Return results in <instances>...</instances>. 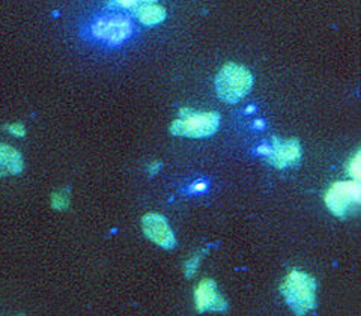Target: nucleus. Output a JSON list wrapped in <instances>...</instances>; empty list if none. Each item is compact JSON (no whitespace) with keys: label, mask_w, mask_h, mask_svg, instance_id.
Wrapping results in <instances>:
<instances>
[{"label":"nucleus","mask_w":361,"mask_h":316,"mask_svg":"<svg viewBox=\"0 0 361 316\" xmlns=\"http://www.w3.org/2000/svg\"><path fill=\"white\" fill-rule=\"evenodd\" d=\"M94 37L110 45L126 42L133 33L131 21L123 16H110L98 18L92 25Z\"/></svg>","instance_id":"6"},{"label":"nucleus","mask_w":361,"mask_h":316,"mask_svg":"<svg viewBox=\"0 0 361 316\" xmlns=\"http://www.w3.org/2000/svg\"><path fill=\"white\" fill-rule=\"evenodd\" d=\"M255 127H256V128H264V127H265V123H264V121H256Z\"/></svg>","instance_id":"18"},{"label":"nucleus","mask_w":361,"mask_h":316,"mask_svg":"<svg viewBox=\"0 0 361 316\" xmlns=\"http://www.w3.org/2000/svg\"><path fill=\"white\" fill-rule=\"evenodd\" d=\"M361 200L360 181H343L331 186L325 195V203L337 217H345L353 205Z\"/></svg>","instance_id":"5"},{"label":"nucleus","mask_w":361,"mask_h":316,"mask_svg":"<svg viewBox=\"0 0 361 316\" xmlns=\"http://www.w3.org/2000/svg\"><path fill=\"white\" fill-rule=\"evenodd\" d=\"M25 160L13 146L0 143V178L14 176L23 172Z\"/></svg>","instance_id":"9"},{"label":"nucleus","mask_w":361,"mask_h":316,"mask_svg":"<svg viewBox=\"0 0 361 316\" xmlns=\"http://www.w3.org/2000/svg\"><path fill=\"white\" fill-rule=\"evenodd\" d=\"M199 262H200V255H196V256L191 257L190 261H187V264H185V267H184V271H185V276H187L188 279H191V277L195 276L196 269H197V267H199Z\"/></svg>","instance_id":"12"},{"label":"nucleus","mask_w":361,"mask_h":316,"mask_svg":"<svg viewBox=\"0 0 361 316\" xmlns=\"http://www.w3.org/2000/svg\"><path fill=\"white\" fill-rule=\"evenodd\" d=\"M207 188H208L207 183H197V184H195L193 187H191V190L196 191V193H202V191H205Z\"/></svg>","instance_id":"16"},{"label":"nucleus","mask_w":361,"mask_h":316,"mask_svg":"<svg viewBox=\"0 0 361 316\" xmlns=\"http://www.w3.org/2000/svg\"><path fill=\"white\" fill-rule=\"evenodd\" d=\"M135 17L145 26L160 25L166 18V9L155 4H143L135 8Z\"/></svg>","instance_id":"10"},{"label":"nucleus","mask_w":361,"mask_h":316,"mask_svg":"<svg viewBox=\"0 0 361 316\" xmlns=\"http://www.w3.org/2000/svg\"><path fill=\"white\" fill-rule=\"evenodd\" d=\"M142 229L143 233L157 245L166 248V250H172V248H175V233L171 228V224H169V221L166 220V217L161 216V214H146L142 219Z\"/></svg>","instance_id":"7"},{"label":"nucleus","mask_w":361,"mask_h":316,"mask_svg":"<svg viewBox=\"0 0 361 316\" xmlns=\"http://www.w3.org/2000/svg\"><path fill=\"white\" fill-rule=\"evenodd\" d=\"M257 154L267 158V162L276 169L295 167L300 164L302 151L297 139L280 140L277 138L271 139L269 143H262L257 148Z\"/></svg>","instance_id":"4"},{"label":"nucleus","mask_w":361,"mask_h":316,"mask_svg":"<svg viewBox=\"0 0 361 316\" xmlns=\"http://www.w3.org/2000/svg\"><path fill=\"white\" fill-rule=\"evenodd\" d=\"M157 171H160V163H154V164L151 166V169H149L151 174H155Z\"/></svg>","instance_id":"17"},{"label":"nucleus","mask_w":361,"mask_h":316,"mask_svg":"<svg viewBox=\"0 0 361 316\" xmlns=\"http://www.w3.org/2000/svg\"><path fill=\"white\" fill-rule=\"evenodd\" d=\"M253 87V75L245 66L238 63H226L216 78V90L221 101L236 104L244 99Z\"/></svg>","instance_id":"2"},{"label":"nucleus","mask_w":361,"mask_h":316,"mask_svg":"<svg viewBox=\"0 0 361 316\" xmlns=\"http://www.w3.org/2000/svg\"><path fill=\"white\" fill-rule=\"evenodd\" d=\"M152 0H115V4L122 6V8H127V9H135L137 6L143 5V4H149Z\"/></svg>","instance_id":"15"},{"label":"nucleus","mask_w":361,"mask_h":316,"mask_svg":"<svg viewBox=\"0 0 361 316\" xmlns=\"http://www.w3.org/2000/svg\"><path fill=\"white\" fill-rule=\"evenodd\" d=\"M5 130H8V133L16 135V138H25V135H26V128L20 122L8 123V126H5Z\"/></svg>","instance_id":"13"},{"label":"nucleus","mask_w":361,"mask_h":316,"mask_svg":"<svg viewBox=\"0 0 361 316\" xmlns=\"http://www.w3.org/2000/svg\"><path fill=\"white\" fill-rule=\"evenodd\" d=\"M51 207L56 211H65L70 207V190L63 188V190H58L53 191L51 193Z\"/></svg>","instance_id":"11"},{"label":"nucleus","mask_w":361,"mask_h":316,"mask_svg":"<svg viewBox=\"0 0 361 316\" xmlns=\"http://www.w3.org/2000/svg\"><path fill=\"white\" fill-rule=\"evenodd\" d=\"M220 128V115L217 111H193L180 110V116L171 126L173 135L188 139H205L216 134Z\"/></svg>","instance_id":"3"},{"label":"nucleus","mask_w":361,"mask_h":316,"mask_svg":"<svg viewBox=\"0 0 361 316\" xmlns=\"http://www.w3.org/2000/svg\"><path fill=\"white\" fill-rule=\"evenodd\" d=\"M196 308L200 313L203 312H224L228 309V303L219 292L217 284L212 279L202 280L196 289Z\"/></svg>","instance_id":"8"},{"label":"nucleus","mask_w":361,"mask_h":316,"mask_svg":"<svg viewBox=\"0 0 361 316\" xmlns=\"http://www.w3.org/2000/svg\"><path fill=\"white\" fill-rule=\"evenodd\" d=\"M348 174L351 178H354L355 181H360V154H357L354 157V160H351L348 167Z\"/></svg>","instance_id":"14"},{"label":"nucleus","mask_w":361,"mask_h":316,"mask_svg":"<svg viewBox=\"0 0 361 316\" xmlns=\"http://www.w3.org/2000/svg\"><path fill=\"white\" fill-rule=\"evenodd\" d=\"M281 293L295 315H306L316 309V280L302 271L293 269L281 281Z\"/></svg>","instance_id":"1"}]
</instances>
